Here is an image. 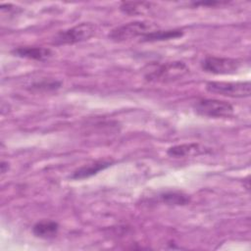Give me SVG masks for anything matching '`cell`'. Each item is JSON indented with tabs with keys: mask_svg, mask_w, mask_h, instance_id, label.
I'll use <instances>...</instances> for the list:
<instances>
[{
	"mask_svg": "<svg viewBox=\"0 0 251 251\" xmlns=\"http://www.w3.org/2000/svg\"><path fill=\"white\" fill-rule=\"evenodd\" d=\"M187 72L188 68L183 62L174 61L149 67L144 74V77L148 81L168 82L182 77Z\"/></svg>",
	"mask_w": 251,
	"mask_h": 251,
	"instance_id": "cell-1",
	"label": "cell"
},
{
	"mask_svg": "<svg viewBox=\"0 0 251 251\" xmlns=\"http://www.w3.org/2000/svg\"><path fill=\"white\" fill-rule=\"evenodd\" d=\"M96 27L90 23H80L72 27L58 31L53 39L52 43L55 45H67L75 44L88 40L95 33Z\"/></svg>",
	"mask_w": 251,
	"mask_h": 251,
	"instance_id": "cell-2",
	"label": "cell"
},
{
	"mask_svg": "<svg viewBox=\"0 0 251 251\" xmlns=\"http://www.w3.org/2000/svg\"><path fill=\"white\" fill-rule=\"evenodd\" d=\"M193 109L200 116L215 119L227 118L233 114V107L230 103L211 98L197 100L193 104Z\"/></svg>",
	"mask_w": 251,
	"mask_h": 251,
	"instance_id": "cell-3",
	"label": "cell"
},
{
	"mask_svg": "<svg viewBox=\"0 0 251 251\" xmlns=\"http://www.w3.org/2000/svg\"><path fill=\"white\" fill-rule=\"evenodd\" d=\"M154 30V25L147 22H130L113 28L109 33V38L116 42L126 41L136 37H142L146 33Z\"/></svg>",
	"mask_w": 251,
	"mask_h": 251,
	"instance_id": "cell-4",
	"label": "cell"
},
{
	"mask_svg": "<svg viewBox=\"0 0 251 251\" xmlns=\"http://www.w3.org/2000/svg\"><path fill=\"white\" fill-rule=\"evenodd\" d=\"M206 89L215 94L243 98L251 93V84L249 81H209L206 83Z\"/></svg>",
	"mask_w": 251,
	"mask_h": 251,
	"instance_id": "cell-5",
	"label": "cell"
},
{
	"mask_svg": "<svg viewBox=\"0 0 251 251\" xmlns=\"http://www.w3.org/2000/svg\"><path fill=\"white\" fill-rule=\"evenodd\" d=\"M240 67L239 60L226 57L207 56L201 62L202 70L213 75H232L237 73Z\"/></svg>",
	"mask_w": 251,
	"mask_h": 251,
	"instance_id": "cell-6",
	"label": "cell"
},
{
	"mask_svg": "<svg viewBox=\"0 0 251 251\" xmlns=\"http://www.w3.org/2000/svg\"><path fill=\"white\" fill-rule=\"evenodd\" d=\"M210 152V149L200 143L190 142V143H182L170 147L167 151V154L170 157L174 158H183L190 156H198L201 154H206Z\"/></svg>",
	"mask_w": 251,
	"mask_h": 251,
	"instance_id": "cell-7",
	"label": "cell"
},
{
	"mask_svg": "<svg viewBox=\"0 0 251 251\" xmlns=\"http://www.w3.org/2000/svg\"><path fill=\"white\" fill-rule=\"evenodd\" d=\"M14 56L34 61H46L52 57L51 49L41 46H20L12 50Z\"/></svg>",
	"mask_w": 251,
	"mask_h": 251,
	"instance_id": "cell-8",
	"label": "cell"
},
{
	"mask_svg": "<svg viewBox=\"0 0 251 251\" xmlns=\"http://www.w3.org/2000/svg\"><path fill=\"white\" fill-rule=\"evenodd\" d=\"M112 165L111 161L108 160H98L95 162H92L90 164H86L78 169H76L70 177L72 179H84L87 177H90L92 176L97 175L99 172L107 169Z\"/></svg>",
	"mask_w": 251,
	"mask_h": 251,
	"instance_id": "cell-9",
	"label": "cell"
},
{
	"mask_svg": "<svg viewBox=\"0 0 251 251\" xmlns=\"http://www.w3.org/2000/svg\"><path fill=\"white\" fill-rule=\"evenodd\" d=\"M58 230H59V224L51 220L39 221L32 227L33 234L36 237L44 238V239L53 238L58 233Z\"/></svg>",
	"mask_w": 251,
	"mask_h": 251,
	"instance_id": "cell-10",
	"label": "cell"
},
{
	"mask_svg": "<svg viewBox=\"0 0 251 251\" xmlns=\"http://www.w3.org/2000/svg\"><path fill=\"white\" fill-rule=\"evenodd\" d=\"M183 35V31L181 29L174 28V29H154L141 37V41L143 42H155V41H164L170 39H176Z\"/></svg>",
	"mask_w": 251,
	"mask_h": 251,
	"instance_id": "cell-11",
	"label": "cell"
},
{
	"mask_svg": "<svg viewBox=\"0 0 251 251\" xmlns=\"http://www.w3.org/2000/svg\"><path fill=\"white\" fill-rule=\"evenodd\" d=\"M152 8V3L144 2V1H126L122 2L120 5V9L124 14L134 16V15H142L148 12Z\"/></svg>",
	"mask_w": 251,
	"mask_h": 251,
	"instance_id": "cell-12",
	"label": "cell"
},
{
	"mask_svg": "<svg viewBox=\"0 0 251 251\" xmlns=\"http://www.w3.org/2000/svg\"><path fill=\"white\" fill-rule=\"evenodd\" d=\"M160 199L167 205L182 206L190 202V197L179 191H166L160 194Z\"/></svg>",
	"mask_w": 251,
	"mask_h": 251,
	"instance_id": "cell-13",
	"label": "cell"
},
{
	"mask_svg": "<svg viewBox=\"0 0 251 251\" xmlns=\"http://www.w3.org/2000/svg\"><path fill=\"white\" fill-rule=\"evenodd\" d=\"M60 86H61V82L56 79H42L41 81L35 82L31 85V87L36 90H44V91L54 90L59 88Z\"/></svg>",
	"mask_w": 251,
	"mask_h": 251,
	"instance_id": "cell-14",
	"label": "cell"
},
{
	"mask_svg": "<svg viewBox=\"0 0 251 251\" xmlns=\"http://www.w3.org/2000/svg\"><path fill=\"white\" fill-rule=\"evenodd\" d=\"M8 169H9V164L3 161V162L1 163V173H2V174H5V173L8 171Z\"/></svg>",
	"mask_w": 251,
	"mask_h": 251,
	"instance_id": "cell-15",
	"label": "cell"
}]
</instances>
